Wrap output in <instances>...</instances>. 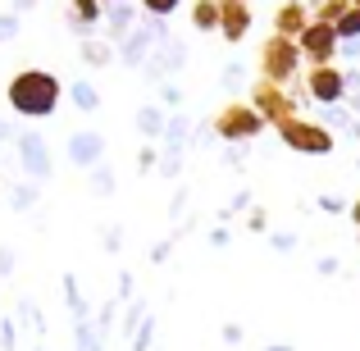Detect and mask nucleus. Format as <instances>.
I'll list each match as a JSON object with an SVG mask.
<instances>
[{"label":"nucleus","instance_id":"obj_1","mask_svg":"<svg viewBox=\"0 0 360 351\" xmlns=\"http://www.w3.org/2000/svg\"><path fill=\"white\" fill-rule=\"evenodd\" d=\"M55 101H60V78L46 69H23L9 78V106L18 110L23 119H41L55 110Z\"/></svg>","mask_w":360,"mask_h":351},{"label":"nucleus","instance_id":"obj_2","mask_svg":"<svg viewBox=\"0 0 360 351\" xmlns=\"http://www.w3.org/2000/svg\"><path fill=\"white\" fill-rule=\"evenodd\" d=\"M297 69H301V46L274 32L269 42L260 46V78H264V82H278V87H283V82L297 78Z\"/></svg>","mask_w":360,"mask_h":351},{"label":"nucleus","instance_id":"obj_3","mask_svg":"<svg viewBox=\"0 0 360 351\" xmlns=\"http://www.w3.org/2000/svg\"><path fill=\"white\" fill-rule=\"evenodd\" d=\"M260 128H264L260 110L246 106V101H233V106H224L219 115H214V132L229 137V141H246V137H255Z\"/></svg>","mask_w":360,"mask_h":351},{"label":"nucleus","instance_id":"obj_4","mask_svg":"<svg viewBox=\"0 0 360 351\" xmlns=\"http://www.w3.org/2000/svg\"><path fill=\"white\" fill-rule=\"evenodd\" d=\"M251 106L260 110V119H264V123H274V128H278V123H292V119H297V106H292V96L278 87V82H264V78L251 87Z\"/></svg>","mask_w":360,"mask_h":351},{"label":"nucleus","instance_id":"obj_5","mask_svg":"<svg viewBox=\"0 0 360 351\" xmlns=\"http://www.w3.org/2000/svg\"><path fill=\"white\" fill-rule=\"evenodd\" d=\"M278 137L288 141L292 151H306V155H328V151H333V132L319 128V123H306V119L278 123Z\"/></svg>","mask_w":360,"mask_h":351},{"label":"nucleus","instance_id":"obj_6","mask_svg":"<svg viewBox=\"0 0 360 351\" xmlns=\"http://www.w3.org/2000/svg\"><path fill=\"white\" fill-rule=\"evenodd\" d=\"M297 46H301V55H306V60L319 69V64H328V60H333V51H338V27H328V23H310L306 32H301V42H297Z\"/></svg>","mask_w":360,"mask_h":351},{"label":"nucleus","instance_id":"obj_7","mask_svg":"<svg viewBox=\"0 0 360 351\" xmlns=\"http://www.w3.org/2000/svg\"><path fill=\"white\" fill-rule=\"evenodd\" d=\"M310 96L315 101H342V73L333 69V64H319V69H310Z\"/></svg>","mask_w":360,"mask_h":351},{"label":"nucleus","instance_id":"obj_8","mask_svg":"<svg viewBox=\"0 0 360 351\" xmlns=\"http://www.w3.org/2000/svg\"><path fill=\"white\" fill-rule=\"evenodd\" d=\"M315 23V18H306V9L297 5V0H288V5H278V14H274V27H278V37H288V42H301V32Z\"/></svg>","mask_w":360,"mask_h":351},{"label":"nucleus","instance_id":"obj_9","mask_svg":"<svg viewBox=\"0 0 360 351\" xmlns=\"http://www.w3.org/2000/svg\"><path fill=\"white\" fill-rule=\"evenodd\" d=\"M219 5H224V0H219ZM219 32H224V42H242V37L251 32V9H246V5H224Z\"/></svg>","mask_w":360,"mask_h":351},{"label":"nucleus","instance_id":"obj_10","mask_svg":"<svg viewBox=\"0 0 360 351\" xmlns=\"http://www.w3.org/2000/svg\"><path fill=\"white\" fill-rule=\"evenodd\" d=\"M219 14H224L219 0H196L192 5V23L201 27V32H214V27H219Z\"/></svg>","mask_w":360,"mask_h":351},{"label":"nucleus","instance_id":"obj_11","mask_svg":"<svg viewBox=\"0 0 360 351\" xmlns=\"http://www.w3.org/2000/svg\"><path fill=\"white\" fill-rule=\"evenodd\" d=\"M338 37H360V9H356V5L347 9V18L338 23Z\"/></svg>","mask_w":360,"mask_h":351},{"label":"nucleus","instance_id":"obj_12","mask_svg":"<svg viewBox=\"0 0 360 351\" xmlns=\"http://www.w3.org/2000/svg\"><path fill=\"white\" fill-rule=\"evenodd\" d=\"M78 18H82V23L101 18V5H96V0H78Z\"/></svg>","mask_w":360,"mask_h":351},{"label":"nucleus","instance_id":"obj_13","mask_svg":"<svg viewBox=\"0 0 360 351\" xmlns=\"http://www.w3.org/2000/svg\"><path fill=\"white\" fill-rule=\"evenodd\" d=\"M141 5H146L150 14H174V9H178V0H141Z\"/></svg>","mask_w":360,"mask_h":351},{"label":"nucleus","instance_id":"obj_14","mask_svg":"<svg viewBox=\"0 0 360 351\" xmlns=\"http://www.w3.org/2000/svg\"><path fill=\"white\" fill-rule=\"evenodd\" d=\"M352 219H356V224H360V205H352Z\"/></svg>","mask_w":360,"mask_h":351},{"label":"nucleus","instance_id":"obj_15","mask_svg":"<svg viewBox=\"0 0 360 351\" xmlns=\"http://www.w3.org/2000/svg\"><path fill=\"white\" fill-rule=\"evenodd\" d=\"M224 5H246V0H224Z\"/></svg>","mask_w":360,"mask_h":351}]
</instances>
